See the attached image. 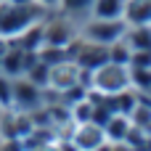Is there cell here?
<instances>
[{
    "instance_id": "obj_11",
    "label": "cell",
    "mask_w": 151,
    "mask_h": 151,
    "mask_svg": "<svg viewBox=\"0 0 151 151\" xmlns=\"http://www.w3.org/2000/svg\"><path fill=\"white\" fill-rule=\"evenodd\" d=\"M125 24H151V0H125Z\"/></svg>"
},
{
    "instance_id": "obj_12",
    "label": "cell",
    "mask_w": 151,
    "mask_h": 151,
    "mask_svg": "<svg viewBox=\"0 0 151 151\" xmlns=\"http://www.w3.org/2000/svg\"><path fill=\"white\" fill-rule=\"evenodd\" d=\"M125 13V0H93L88 16L93 19H122Z\"/></svg>"
},
{
    "instance_id": "obj_17",
    "label": "cell",
    "mask_w": 151,
    "mask_h": 151,
    "mask_svg": "<svg viewBox=\"0 0 151 151\" xmlns=\"http://www.w3.org/2000/svg\"><path fill=\"white\" fill-rule=\"evenodd\" d=\"M130 66H151V50H133Z\"/></svg>"
},
{
    "instance_id": "obj_14",
    "label": "cell",
    "mask_w": 151,
    "mask_h": 151,
    "mask_svg": "<svg viewBox=\"0 0 151 151\" xmlns=\"http://www.w3.org/2000/svg\"><path fill=\"white\" fill-rule=\"evenodd\" d=\"M90 3H93V0H58L56 11H61V13L72 16V19H74V21L80 24L82 19H88V11H90Z\"/></svg>"
},
{
    "instance_id": "obj_16",
    "label": "cell",
    "mask_w": 151,
    "mask_h": 151,
    "mask_svg": "<svg viewBox=\"0 0 151 151\" xmlns=\"http://www.w3.org/2000/svg\"><path fill=\"white\" fill-rule=\"evenodd\" d=\"M11 88H13V77H8V74L0 72V106L3 109H11V104H13Z\"/></svg>"
},
{
    "instance_id": "obj_1",
    "label": "cell",
    "mask_w": 151,
    "mask_h": 151,
    "mask_svg": "<svg viewBox=\"0 0 151 151\" xmlns=\"http://www.w3.org/2000/svg\"><path fill=\"white\" fill-rule=\"evenodd\" d=\"M45 16H48V8H42L35 0H27V3L0 0V40L5 42L16 40L27 27L42 21Z\"/></svg>"
},
{
    "instance_id": "obj_5",
    "label": "cell",
    "mask_w": 151,
    "mask_h": 151,
    "mask_svg": "<svg viewBox=\"0 0 151 151\" xmlns=\"http://www.w3.org/2000/svg\"><path fill=\"white\" fill-rule=\"evenodd\" d=\"M66 138H69L72 149H77V151H98V149H106V146H109L104 125H98V122H93V119H88V122H74Z\"/></svg>"
},
{
    "instance_id": "obj_19",
    "label": "cell",
    "mask_w": 151,
    "mask_h": 151,
    "mask_svg": "<svg viewBox=\"0 0 151 151\" xmlns=\"http://www.w3.org/2000/svg\"><path fill=\"white\" fill-rule=\"evenodd\" d=\"M13 3H27V0H13Z\"/></svg>"
},
{
    "instance_id": "obj_6",
    "label": "cell",
    "mask_w": 151,
    "mask_h": 151,
    "mask_svg": "<svg viewBox=\"0 0 151 151\" xmlns=\"http://www.w3.org/2000/svg\"><path fill=\"white\" fill-rule=\"evenodd\" d=\"M11 96H13L11 109H16V111H32V109L42 106V88L35 85L32 80H27L24 74H16L13 77Z\"/></svg>"
},
{
    "instance_id": "obj_4",
    "label": "cell",
    "mask_w": 151,
    "mask_h": 151,
    "mask_svg": "<svg viewBox=\"0 0 151 151\" xmlns=\"http://www.w3.org/2000/svg\"><path fill=\"white\" fill-rule=\"evenodd\" d=\"M125 29H127L125 19H93V16H88L80 21V37L101 42V45H111V42L122 40Z\"/></svg>"
},
{
    "instance_id": "obj_9",
    "label": "cell",
    "mask_w": 151,
    "mask_h": 151,
    "mask_svg": "<svg viewBox=\"0 0 151 151\" xmlns=\"http://www.w3.org/2000/svg\"><path fill=\"white\" fill-rule=\"evenodd\" d=\"M24 48H19L16 42H8L3 56H0V72L8 74V77H16V74H24Z\"/></svg>"
},
{
    "instance_id": "obj_7",
    "label": "cell",
    "mask_w": 151,
    "mask_h": 151,
    "mask_svg": "<svg viewBox=\"0 0 151 151\" xmlns=\"http://www.w3.org/2000/svg\"><path fill=\"white\" fill-rule=\"evenodd\" d=\"M80 82V66H77V61L74 58H64V61H58V64H53L50 66V74H48V88H53V90H66V88H72V85H77Z\"/></svg>"
},
{
    "instance_id": "obj_15",
    "label": "cell",
    "mask_w": 151,
    "mask_h": 151,
    "mask_svg": "<svg viewBox=\"0 0 151 151\" xmlns=\"http://www.w3.org/2000/svg\"><path fill=\"white\" fill-rule=\"evenodd\" d=\"M48 74H50V66H48L45 61H40V58H37L27 72H24V77H27V80H32V82H35V85H40V88H48Z\"/></svg>"
},
{
    "instance_id": "obj_8",
    "label": "cell",
    "mask_w": 151,
    "mask_h": 151,
    "mask_svg": "<svg viewBox=\"0 0 151 151\" xmlns=\"http://www.w3.org/2000/svg\"><path fill=\"white\" fill-rule=\"evenodd\" d=\"M104 130H106L109 149H125V135L130 130V117L127 114H111L109 122L104 125Z\"/></svg>"
},
{
    "instance_id": "obj_2",
    "label": "cell",
    "mask_w": 151,
    "mask_h": 151,
    "mask_svg": "<svg viewBox=\"0 0 151 151\" xmlns=\"http://www.w3.org/2000/svg\"><path fill=\"white\" fill-rule=\"evenodd\" d=\"M130 88V66L127 64H117V61H106L98 69H93L90 77V90H98L101 96H114Z\"/></svg>"
},
{
    "instance_id": "obj_3",
    "label": "cell",
    "mask_w": 151,
    "mask_h": 151,
    "mask_svg": "<svg viewBox=\"0 0 151 151\" xmlns=\"http://www.w3.org/2000/svg\"><path fill=\"white\" fill-rule=\"evenodd\" d=\"M80 35V24L61 13V11H48V16L42 19V45H61L69 48Z\"/></svg>"
},
{
    "instance_id": "obj_20",
    "label": "cell",
    "mask_w": 151,
    "mask_h": 151,
    "mask_svg": "<svg viewBox=\"0 0 151 151\" xmlns=\"http://www.w3.org/2000/svg\"><path fill=\"white\" fill-rule=\"evenodd\" d=\"M3 111H5V109H3V106H0V117H3Z\"/></svg>"
},
{
    "instance_id": "obj_10",
    "label": "cell",
    "mask_w": 151,
    "mask_h": 151,
    "mask_svg": "<svg viewBox=\"0 0 151 151\" xmlns=\"http://www.w3.org/2000/svg\"><path fill=\"white\" fill-rule=\"evenodd\" d=\"M130 50H151V24H130L122 35Z\"/></svg>"
},
{
    "instance_id": "obj_13",
    "label": "cell",
    "mask_w": 151,
    "mask_h": 151,
    "mask_svg": "<svg viewBox=\"0 0 151 151\" xmlns=\"http://www.w3.org/2000/svg\"><path fill=\"white\" fill-rule=\"evenodd\" d=\"M11 42H16V45L24 48V50H37V48L42 45V21L27 27V29H24L16 40H11Z\"/></svg>"
},
{
    "instance_id": "obj_18",
    "label": "cell",
    "mask_w": 151,
    "mask_h": 151,
    "mask_svg": "<svg viewBox=\"0 0 151 151\" xmlns=\"http://www.w3.org/2000/svg\"><path fill=\"white\" fill-rule=\"evenodd\" d=\"M35 3H40V5L48 8V11H56V5H58V0H35Z\"/></svg>"
}]
</instances>
